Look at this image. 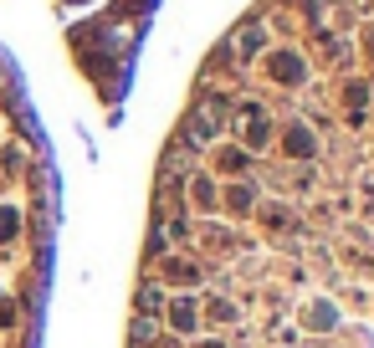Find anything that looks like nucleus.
Here are the masks:
<instances>
[{
	"label": "nucleus",
	"mask_w": 374,
	"mask_h": 348,
	"mask_svg": "<svg viewBox=\"0 0 374 348\" xmlns=\"http://www.w3.org/2000/svg\"><path fill=\"white\" fill-rule=\"evenodd\" d=\"M200 348H226V343H200Z\"/></svg>",
	"instance_id": "423d86ee"
},
{
	"label": "nucleus",
	"mask_w": 374,
	"mask_h": 348,
	"mask_svg": "<svg viewBox=\"0 0 374 348\" xmlns=\"http://www.w3.org/2000/svg\"><path fill=\"white\" fill-rule=\"evenodd\" d=\"M169 323H175L179 333H190L195 328V302H175V308H169Z\"/></svg>",
	"instance_id": "f03ea898"
},
{
	"label": "nucleus",
	"mask_w": 374,
	"mask_h": 348,
	"mask_svg": "<svg viewBox=\"0 0 374 348\" xmlns=\"http://www.w3.org/2000/svg\"><path fill=\"white\" fill-rule=\"evenodd\" d=\"M282 149L292 159H313L318 154V128L308 123V118H287L282 123Z\"/></svg>",
	"instance_id": "f257e3e1"
},
{
	"label": "nucleus",
	"mask_w": 374,
	"mask_h": 348,
	"mask_svg": "<svg viewBox=\"0 0 374 348\" xmlns=\"http://www.w3.org/2000/svg\"><path fill=\"white\" fill-rule=\"evenodd\" d=\"M210 312H216L221 323H231V318H236V308H231V302H210Z\"/></svg>",
	"instance_id": "20e7f679"
},
{
	"label": "nucleus",
	"mask_w": 374,
	"mask_h": 348,
	"mask_svg": "<svg viewBox=\"0 0 374 348\" xmlns=\"http://www.w3.org/2000/svg\"><path fill=\"white\" fill-rule=\"evenodd\" d=\"M195 205L205 210V205H216V195H210V179H195Z\"/></svg>",
	"instance_id": "7ed1b4c3"
},
{
	"label": "nucleus",
	"mask_w": 374,
	"mask_h": 348,
	"mask_svg": "<svg viewBox=\"0 0 374 348\" xmlns=\"http://www.w3.org/2000/svg\"><path fill=\"white\" fill-rule=\"evenodd\" d=\"M169 282H195V266H169Z\"/></svg>",
	"instance_id": "39448f33"
}]
</instances>
